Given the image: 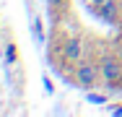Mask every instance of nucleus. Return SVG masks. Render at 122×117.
Instances as JSON below:
<instances>
[{
	"instance_id": "nucleus-4",
	"label": "nucleus",
	"mask_w": 122,
	"mask_h": 117,
	"mask_svg": "<svg viewBox=\"0 0 122 117\" xmlns=\"http://www.w3.org/2000/svg\"><path fill=\"white\" fill-rule=\"evenodd\" d=\"M88 8L104 23H120L122 21V0H88Z\"/></svg>"
},
{
	"instance_id": "nucleus-3",
	"label": "nucleus",
	"mask_w": 122,
	"mask_h": 117,
	"mask_svg": "<svg viewBox=\"0 0 122 117\" xmlns=\"http://www.w3.org/2000/svg\"><path fill=\"white\" fill-rule=\"evenodd\" d=\"M60 57L68 63V65H75L81 60H86V44L78 34H65L62 42H60Z\"/></svg>"
},
{
	"instance_id": "nucleus-1",
	"label": "nucleus",
	"mask_w": 122,
	"mask_h": 117,
	"mask_svg": "<svg viewBox=\"0 0 122 117\" xmlns=\"http://www.w3.org/2000/svg\"><path fill=\"white\" fill-rule=\"evenodd\" d=\"M73 83L83 91H94L99 83H101V70H99V63L94 60H81L73 65Z\"/></svg>"
},
{
	"instance_id": "nucleus-2",
	"label": "nucleus",
	"mask_w": 122,
	"mask_h": 117,
	"mask_svg": "<svg viewBox=\"0 0 122 117\" xmlns=\"http://www.w3.org/2000/svg\"><path fill=\"white\" fill-rule=\"evenodd\" d=\"M99 70H101V83L104 86H109V89H120L122 86V60L120 57L104 55L99 60Z\"/></svg>"
}]
</instances>
